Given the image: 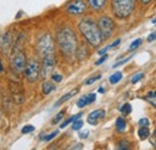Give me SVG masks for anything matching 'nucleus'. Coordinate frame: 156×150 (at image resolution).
<instances>
[{"mask_svg":"<svg viewBox=\"0 0 156 150\" xmlns=\"http://www.w3.org/2000/svg\"><path fill=\"white\" fill-rule=\"evenodd\" d=\"M78 30L91 47H98L103 40L98 27V23H95L91 18L82 19L78 23Z\"/></svg>","mask_w":156,"mask_h":150,"instance_id":"nucleus-1","label":"nucleus"},{"mask_svg":"<svg viewBox=\"0 0 156 150\" xmlns=\"http://www.w3.org/2000/svg\"><path fill=\"white\" fill-rule=\"evenodd\" d=\"M57 41L61 53H64L65 55L70 56L76 53L78 47L77 36L70 28H62L61 30H59Z\"/></svg>","mask_w":156,"mask_h":150,"instance_id":"nucleus-2","label":"nucleus"},{"mask_svg":"<svg viewBox=\"0 0 156 150\" xmlns=\"http://www.w3.org/2000/svg\"><path fill=\"white\" fill-rule=\"evenodd\" d=\"M136 4L137 0H112V12L118 19H126L133 13Z\"/></svg>","mask_w":156,"mask_h":150,"instance_id":"nucleus-3","label":"nucleus"},{"mask_svg":"<svg viewBox=\"0 0 156 150\" xmlns=\"http://www.w3.org/2000/svg\"><path fill=\"white\" fill-rule=\"evenodd\" d=\"M27 65V58L25 54L20 51V48L15 47L13 53L10 56V67L12 71H15L16 73H20L24 71Z\"/></svg>","mask_w":156,"mask_h":150,"instance_id":"nucleus-4","label":"nucleus"},{"mask_svg":"<svg viewBox=\"0 0 156 150\" xmlns=\"http://www.w3.org/2000/svg\"><path fill=\"white\" fill-rule=\"evenodd\" d=\"M98 27L100 29V33L102 35L103 40H107L112 36V34L114 33V29H115V23L113 22V19L111 17H107V16H103V17H100L98 22Z\"/></svg>","mask_w":156,"mask_h":150,"instance_id":"nucleus-5","label":"nucleus"},{"mask_svg":"<svg viewBox=\"0 0 156 150\" xmlns=\"http://www.w3.org/2000/svg\"><path fill=\"white\" fill-rule=\"evenodd\" d=\"M37 49H39L41 55H48V54H53L54 52V42L51 38L49 34H44L43 36H41L37 42Z\"/></svg>","mask_w":156,"mask_h":150,"instance_id":"nucleus-6","label":"nucleus"},{"mask_svg":"<svg viewBox=\"0 0 156 150\" xmlns=\"http://www.w3.org/2000/svg\"><path fill=\"white\" fill-rule=\"evenodd\" d=\"M87 9H88V5L84 0H72L71 2H69L65 7V11L69 13V15H72V16H79V15H83L87 12Z\"/></svg>","mask_w":156,"mask_h":150,"instance_id":"nucleus-7","label":"nucleus"},{"mask_svg":"<svg viewBox=\"0 0 156 150\" xmlns=\"http://www.w3.org/2000/svg\"><path fill=\"white\" fill-rule=\"evenodd\" d=\"M40 71H41V66L36 60L29 61V64L25 65V69H24L25 78L28 79V82H30V83L36 82L40 77Z\"/></svg>","mask_w":156,"mask_h":150,"instance_id":"nucleus-8","label":"nucleus"},{"mask_svg":"<svg viewBox=\"0 0 156 150\" xmlns=\"http://www.w3.org/2000/svg\"><path fill=\"white\" fill-rule=\"evenodd\" d=\"M54 67H55V58H54V55L48 54V55L43 56V61H42V66H41V71H40L42 78H48L49 76L53 75Z\"/></svg>","mask_w":156,"mask_h":150,"instance_id":"nucleus-9","label":"nucleus"},{"mask_svg":"<svg viewBox=\"0 0 156 150\" xmlns=\"http://www.w3.org/2000/svg\"><path fill=\"white\" fill-rule=\"evenodd\" d=\"M10 85H11V91H12V95H13V100H15L18 105L23 103V101H24V94H23V91H22L20 84L12 82Z\"/></svg>","mask_w":156,"mask_h":150,"instance_id":"nucleus-10","label":"nucleus"},{"mask_svg":"<svg viewBox=\"0 0 156 150\" xmlns=\"http://www.w3.org/2000/svg\"><path fill=\"white\" fill-rule=\"evenodd\" d=\"M107 1L108 0H87V5L91 11L100 12L106 7Z\"/></svg>","mask_w":156,"mask_h":150,"instance_id":"nucleus-11","label":"nucleus"},{"mask_svg":"<svg viewBox=\"0 0 156 150\" xmlns=\"http://www.w3.org/2000/svg\"><path fill=\"white\" fill-rule=\"evenodd\" d=\"M12 42H13V40H12L11 34H10V33H6V34L1 38V41H0L1 51H2L4 53H7V52L10 51V48L12 47Z\"/></svg>","mask_w":156,"mask_h":150,"instance_id":"nucleus-12","label":"nucleus"},{"mask_svg":"<svg viewBox=\"0 0 156 150\" xmlns=\"http://www.w3.org/2000/svg\"><path fill=\"white\" fill-rule=\"evenodd\" d=\"M105 114H106V112L103 109H96V111L91 112L88 116V123L90 125H98V120L105 118Z\"/></svg>","mask_w":156,"mask_h":150,"instance_id":"nucleus-13","label":"nucleus"},{"mask_svg":"<svg viewBox=\"0 0 156 150\" xmlns=\"http://www.w3.org/2000/svg\"><path fill=\"white\" fill-rule=\"evenodd\" d=\"M75 54L77 55V58L79 60H83V59H85L88 56V48L84 45H82V46L77 47V51H76Z\"/></svg>","mask_w":156,"mask_h":150,"instance_id":"nucleus-14","label":"nucleus"},{"mask_svg":"<svg viewBox=\"0 0 156 150\" xmlns=\"http://www.w3.org/2000/svg\"><path fill=\"white\" fill-rule=\"evenodd\" d=\"M144 98H145V101H147V102H149L151 106L156 107V90H151V91H149L148 94L144 96Z\"/></svg>","mask_w":156,"mask_h":150,"instance_id":"nucleus-15","label":"nucleus"},{"mask_svg":"<svg viewBox=\"0 0 156 150\" xmlns=\"http://www.w3.org/2000/svg\"><path fill=\"white\" fill-rule=\"evenodd\" d=\"M54 89H55V87H54V84L51 83V82H44V83L42 84V93H43V95L51 94Z\"/></svg>","mask_w":156,"mask_h":150,"instance_id":"nucleus-16","label":"nucleus"},{"mask_svg":"<svg viewBox=\"0 0 156 150\" xmlns=\"http://www.w3.org/2000/svg\"><path fill=\"white\" fill-rule=\"evenodd\" d=\"M77 93H78V89H75V90H72V91H70V93H67V94H66V95H64V96H62V97H61V98L59 100L58 102L55 103V106H60L61 103H64V102H66L67 100H70V98H71V97H72L73 95H76V94H77Z\"/></svg>","mask_w":156,"mask_h":150,"instance_id":"nucleus-17","label":"nucleus"},{"mask_svg":"<svg viewBox=\"0 0 156 150\" xmlns=\"http://www.w3.org/2000/svg\"><path fill=\"white\" fill-rule=\"evenodd\" d=\"M115 127L119 132H124L126 130V121L124 118H118L115 121Z\"/></svg>","mask_w":156,"mask_h":150,"instance_id":"nucleus-18","label":"nucleus"},{"mask_svg":"<svg viewBox=\"0 0 156 150\" xmlns=\"http://www.w3.org/2000/svg\"><path fill=\"white\" fill-rule=\"evenodd\" d=\"M83 114L82 113H78V114H76V115H73V116H71V118H69V119H66L61 125H60V127L61 129H64V127H66L69 124H71V123H73L75 120H78V119H80V116H82Z\"/></svg>","mask_w":156,"mask_h":150,"instance_id":"nucleus-19","label":"nucleus"},{"mask_svg":"<svg viewBox=\"0 0 156 150\" xmlns=\"http://www.w3.org/2000/svg\"><path fill=\"white\" fill-rule=\"evenodd\" d=\"M149 134H150V131H149L148 127H140V129L138 130V137H139V139H142V141L147 139V138L149 137Z\"/></svg>","mask_w":156,"mask_h":150,"instance_id":"nucleus-20","label":"nucleus"},{"mask_svg":"<svg viewBox=\"0 0 156 150\" xmlns=\"http://www.w3.org/2000/svg\"><path fill=\"white\" fill-rule=\"evenodd\" d=\"M122 78V73L121 72H115V73H113V75L109 77V82H111V84H117L118 82Z\"/></svg>","mask_w":156,"mask_h":150,"instance_id":"nucleus-21","label":"nucleus"},{"mask_svg":"<svg viewBox=\"0 0 156 150\" xmlns=\"http://www.w3.org/2000/svg\"><path fill=\"white\" fill-rule=\"evenodd\" d=\"M131 111H132V107H131V105H130V103H125V105H122V106L120 107V112L122 113L124 115L130 114Z\"/></svg>","mask_w":156,"mask_h":150,"instance_id":"nucleus-22","label":"nucleus"},{"mask_svg":"<svg viewBox=\"0 0 156 150\" xmlns=\"http://www.w3.org/2000/svg\"><path fill=\"white\" fill-rule=\"evenodd\" d=\"M143 43V40L142 38H136L131 45H130V48H129V51H135V49H137L140 45Z\"/></svg>","mask_w":156,"mask_h":150,"instance_id":"nucleus-23","label":"nucleus"},{"mask_svg":"<svg viewBox=\"0 0 156 150\" xmlns=\"http://www.w3.org/2000/svg\"><path fill=\"white\" fill-rule=\"evenodd\" d=\"M87 105H89V102H88V97H87V96L80 97V98L77 101V106L79 107V108H83V107H85Z\"/></svg>","mask_w":156,"mask_h":150,"instance_id":"nucleus-24","label":"nucleus"},{"mask_svg":"<svg viewBox=\"0 0 156 150\" xmlns=\"http://www.w3.org/2000/svg\"><path fill=\"white\" fill-rule=\"evenodd\" d=\"M82 126H83V121H82L80 119H78V120H75V121L72 123V129H73L75 131H77V130H80V129H82Z\"/></svg>","mask_w":156,"mask_h":150,"instance_id":"nucleus-25","label":"nucleus"},{"mask_svg":"<svg viewBox=\"0 0 156 150\" xmlns=\"http://www.w3.org/2000/svg\"><path fill=\"white\" fill-rule=\"evenodd\" d=\"M138 125H140V127H148L150 125V121L148 118H142V119H139Z\"/></svg>","mask_w":156,"mask_h":150,"instance_id":"nucleus-26","label":"nucleus"},{"mask_svg":"<svg viewBox=\"0 0 156 150\" xmlns=\"http://www.w3.org/2000/svg\"><path fill=\"white\" fill-rule=\"evenodd\" d=\"M34 130H35V127H34L33 125H25V126L22 129V133L27 134V133H30V132H33Z\"/></svg>","mask_w":156,"mask_h":150,"instance_id":"nucleus-27","label":"nucleus"},{"mask_svg":"<svg viewBox=\"0 0 156 150\" xmlns=\"http://www.w3.org/2000/svg\"><path fill=\"white\" fill-rule=\"evenodd\" d=\"M143 77H144V73H142V72L137 73V75H135L133 77H132V79H131V83H132V84H136L137 82H138V80H140Z\"/></svg>","mask_w":156,"mask_h":150,"instance_id":"nucleus-28","label":"nucleus"},{"mask_svg":"<svg viewBox=\"0 0 156 150\" xmlns=\"http://www.w3.org/2000/svg\"><path fill=\"white\" fill-rule=\"evenodd\" d=\"M119 150H131L130 149V145L126 141H122L119 143Z\"/></svg>","mask_w":156,"mask_h":150,"instance_id":"nucleus-29","label":"nucleus"},{"mask_svg":"<svg viewBox=\"0 0 156 150\" xmlns=\"http://www.w3.org/2000/svg\"><path fill=\"white\" fill-rule=\"evenodd\" d=\"M64 114H65V112L64 111H61V112H59L58 114H57V116L53 119V124H57V123H59L61 119H62V116H64Z\"/></svg>","mask_w":156,"mask_h":150,"instance_id":"nucleus-30","label":"nucleus"},{"mask_svg":"<svg viewBox=\"0 0 156 150\" xmlns=\"http://www.w3.org/2000/svg\"><path fill=\"white\" fill-rule=\"evenodd\" d=\"M130 59H131V56H129V58H126V59H124V60H120V61H118L117 64H114V65H113V67L115 69V67H119V66H121V65L126 64V62H127Z\"/></svg>","mask_w":156,"mask_h":150,"instance_id":"nucleus-31","label":"nucleus"},{"mask_svg":"<svg viewBox=\"0 0 156 150\" xmlns=\"http://www.w3.org/2000/svg\"><path fill=\"white\" fill-rule=\"evenodd\" d=\"M101 78V76H96V77H93V78H89L87 82H85V84L87 85H90V84H93V83H95L96 80H98Z\"/></svg>","mask_w":156,"mask_h":150,"instance_id":"nucleus-32","label":"nucleus"},{"mask_svg":"<svg viewBox=\"0 0 156 150\" xmlns=\"http://www.w3.org/2000/svg\"><path fill=\"white\" fill-rule=\"evenodd\" d=\"M87 97H88V102H89V103H93V102L96 100V94H95V93H91V94L87 95Z\"/></svg>","mask_w":156,"mask_h":150,"instance_id":"nucleus-33","label":"nucleus"},{"mask_svg":"<svg viewBox=\"0 0 156 150\" xmlns=\"http://www.w3.org/2000/svg\"><path fill=\"white\" fill-rule=\"evenodd\" d=\"M52 79H53L54 82L59 83V82H61V80H62V76L58 75V73H53V75H52Z\"/></svg>","mask_w":156,"mask_h":150,"instance_id":"nucleus-34","label":"nucleus"},{"mask_svg":"<svg viewBox=\"0 0 156 150\" xmlns=\"http://www.w3.org/2000/svg\"><path fill=\"white\" fill-rule=\"evenodd\" d=\"M59 133V131H54V132H52L51 134H48V136H46L44 137V141H51V139H53L54 137H57V134Z\"/></svg>","mask_w":156,"mask_h":150,"instance_id":"nucleus-35","label":"nucleus"},{"mask_svg":"<svg viewBox=\"0 0 156 150\" xmlns=\"http://www.w3.org/2000/svg\"><path fill=\"white\" fill-rule=\"evenodd\" d=\"M107 58H108V56L106 55V54H105V55H102L101 56V59H98V61H96V65H101L102 62H105V61L107 60Z\"/></svg>","mask_w":156,"mask_h":150,"instance_id":"nucleus-36","label":"nucleus"},{"mask_svg":"<svg viewBox=\"0 0 156 150\" xmlns=\"http://www.w3.org/2000/svg\"><path fill=\"white\" fill-rule=\"evenodd\" d=\"M155 40H156V31H154L153 34H150V35L148 36V41L151 42V41H155Z\"/></svg>","mask_w":156,"mask_h":150,"instance_id":"nucleus-37","label":"nucleus"},{"mask_svg":"<svg viewBox=\"0 0 156 150\" xmlns=\"http://www.w3.org/2000/svg\"><path fill=\"white\" fill-rule=\"evenodd\" d=\"M108 49H109V46H108V47H105V48H102V49H100V51H98V54H100V55H103V54H106V52H107Z\"/></svg>","mask_w":156,"mask_h":150,"instance_id":"nucleus-38","label":"nucleus"},{"mask_svg":"<svg viewBox=\"0 0 156 150\" xmlns=\"http://www.w3.org/2000/svg\"><path fill=\"white\" fill-rule=\"evenodd\" d=\"M119 43H120V38H118V40H115V41H114V42H113V43H112V45L109 46V48H114V47H117V46L119 45Z\"/></svg>","mask_w":156,"mask_h":150,"instance_id":"nucleus-39","label":"nucleus"},{"mask_svg":"<svg viewBox=\"0 0 156 150\" xmlns=\"http://www.w3.org/2000/svg\"><path fill=\"white\" fill-rule=\"evenodd\" d=\"M88 134H89V131H83L79 133V137H80V138H87Z\"/></svg>","mask_w":156,"mask_h":150,"instance_id":"nucleus-40","label":"nucleus"},{"mask_svg":"<svg viewBox=\"0 0 156 150\" xmlns=\"http://www.w3.org/2000/svg\"><path fill=\"white\" fill-rule=\"evenodd\" d=\"M142 5H148L149 2H151V0H139Z\"/></svg>","mask_w":156,"mask_h":150,"instance_id":"nucleus-41","label":"nucleus"},{"mask_svg":"<svg viewBox=\"0 0 156 150\" xmlns=\"http://www.w3.org/2000/svg\"><path fill=\"white\" fill-rule=\"evenodd\" d=\"M98 93L103 94V93H105V89H103V88H98Z\"/></svg>","mask_w":156,"mask_h":150,"instance_id":"nucleus-42","label":"nucleus"},{"mask_svg":"<svg viewBox=\"0 0 156 150\" xmlns=\"http://www.w3.org/2000/svg\"><path fill=\"white\" fill-rule=\"evenodd\" d=\"M2 71V64H1V61H0V72Z\"/></svg>","mask_w":156,"mask_h":150,"instance_id":"nucleus-43","label":"nucleus"},{"mask_svg":"<svg viewBox=\"0 0 156 150\" xmlns=\"http://www.w3.org/2000/svg\"><path fill=\"white\" fill-rule=\"evenodd\" d=\"M153 24H156V18H155V19H153Z\"/></svg>","mask_w":156,"mask_h":150,"instance_id":"nucleus-44","label":"nucleus"}]
</instances>
